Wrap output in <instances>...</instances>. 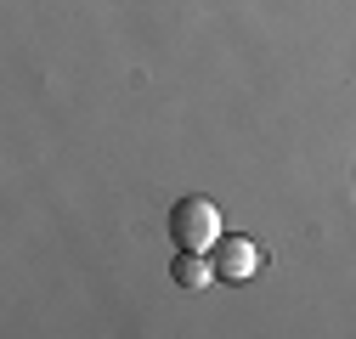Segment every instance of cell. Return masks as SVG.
Here are the masks:
<instances>
[{
    "label": "cell",
    "instance_id": "1",
    "mask_svg": "<svg viewBox=\"0 0 356 339\" xmlns=\"http://www.w3.org/2000/svg\"><path fill=\"white\" fill-rule=\"evenodd\" d=\"M170 238H175V249H215V238H220V209H215L209 198H198V192L175 198V204H170Z\"/></svg>",
    "mask_w": 356,
    "mask_h": 339
},
{
    "label": "cell",
    "instance_id": "2",
    "mask_svg": "<svg viewBox=\"0 0 356 339\" xmlns=\"http://www.w3.org/2000/svg\"><path fill=\"white\" fill-rule=\"evenodd\" d=\"M209 261H215V283H249L254 272H260V243L254 238H227L220 232L215 238V249H209Z\"/></svg>",
    "mask_w": 356,
    "mask_h": 339
},
{
    "label": "cell",
    "instance_id": "3",
    "mask_svg": "<svg viewBox=\"0 0 356 339\" xmlns=\"http://www.w3.org/2000/svg\"><path fill=\"white\" fill-rule=\"evenodd\" d=\"M170 277L181 283V288H209L215 283V261H209L204 249H181V254H175V266H170Z\"/></svg>",
    "mask_w": 356,
    "mask_h": 339
}]
</instances>
